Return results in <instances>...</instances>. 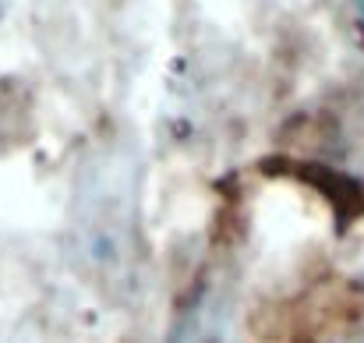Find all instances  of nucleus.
I'll list each match as a JSON object with an SVG mask.
<instances>
[{"label": "nucleus", "mask_w": 364, "mask_h": 343, "mask_svg": "<svg viewBox=\"0 0 364 343\" xmlns=\"http://www.w3.org/2000/svg\"><path fill=\"white\" fill-rule=\"evenodd\" d=\"M134 174L124 163H103L78 184L75 233L92 269H124L134 237Z\"/></svg>", "instance_id": "1"}, {"label": "nucleus", "mask_w": 364, "mask_h": 343, "mask_svg": "<svg viewBox=\"0 0 364 343\" xmlns=\"http://www.w3.org/2000/svg\"><path fill=\"white\" fill-rule=\"evenodd\" d=\"M350 156L358 159V167L364 170V127H361V134H358V138L350 142Z\"/></svg>", "instance_id": "2"}, {"label": "nucleus", "mask_w": 364, "mask_h": 343, "mask_svg": "<svg viewBox=\"0 0 364 343\" xmlns=\"http://www.w3.org/2000/svg\"><path fill=\"white\" fill-rule=\"evenodd\" d=\"M354 283H358V287H364V251L358 255V262H354Z\"/></svg>", "instance_id": "3"}, {"label": "nucleus", "mask_w": 364, "mask_h": 343, "mask_svg": "<svg viewBox=\"0 0 364 343\" xmlns=\"http://www.w3.org/2000/svg\"><path fill=\"white\" fill-rule=\"evenodd\" d=\"M343 343H364V326H361V329H358V333H354V337H347V340H343Z\"/></svg>", "instance_id": "4"}, {"label": "nucleus", "mask_w": 364, "mask_h": 343, "mask_svg": "<svg viewBox=\"0 0 364 343\" xmlns=\"http://www.w3.org/2000/svg\"><path fill=\"white\" fill-rule=\"evenodd\" d=\"M358 4V14H361V25H364V0H354Z\"/></svg>", "instance_id": "5"}]
</instances>
